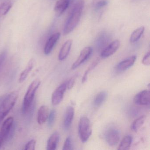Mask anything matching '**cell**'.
I'll use <instances>...</instances> for the list:
<instances>
[{"label":"cell","instance_id":"44dd1931","mask_svg":"<svg viewBox=\"0 0 150 150\" xmlns=\"http://www.w3.org/2000/svg\"><path fill=\"white\" fill-rule=\"evenodd\" d=\"M144 26H141L133 31L132 33L130 38L131 42L135 43L137 42L144 34Z\"/></svg>","mask_w":150,"mask_h":150},{"label":"cell","instance_id":"f546056e","mask_svg":"<svg viewBox=\"0 0 150 150\" xmlns=\"http://www.w3.org/2000/svg\"><path fill=\"white\" fill-rule=\"evenodd\" d=\"M142 63L143 64L146 66L150 65V53L148 52L144 56L142 60Z\"/></svg>","mask_w":150,"mask_h":150},{"label":"cell","instance_id":"f1b7e54d","mask_svg":"<svg viewBox=\"0 0 150 150\" xmlns=\"http://www.w3.org/2000/svg\"><path fill=\"white\" fill-rule=\"evenodd\" d=\"M36 141L33 139L30 140L25 145L24 150H34L35 148Z\"/></svg>","mask_w":150,"mask_h":150},{"label":"cell","instance_id":"5b68a950","mask_svg":"<svg viewBox=\"0 0 150 150\" xmlns=\"http://www.w3.org/2000/svg\"><path fill=\"white\" fill-rule=\"evenodd\" d=\"M13 124V117H12L7 118L2 124L0 129V148L10 136Z\"/></svg>","mask_w":150,"mask_h":150},{"label":"cell","instance_id":"603a6c76","mask_svg":"<svg viewBox=\"0 0 150 150\" xmlns=\"http://www.w3.org/2000/svg\"><path fill=\"white\" fill-rule=\"evenodd\" d=\"M132 142V137L130 135L125 136L122 139L118 147L119 150H126L129 149Z\"/></svg>","mask_w":150,"mask_h":150},{"label":"cell","instance_id":"4316f807","mask_svg":"<svg viewBox=\"0 0 150 150\" xmlns=\"http://www.w3.org/2000/svg\"><path fill=\"white\" fill-rule=\"evenodd\" d=\"M108 0H100L95 4V9L96 10H100L101 8H103L108 4Z\"/></svg>","mask_w":150,"mask_h":150},{"label":"cell","instance_id":"7c38bea8","mask_svg":"<svg viewBox=\"0 0 150 150\" xmlns=\"http://www.w3.org/2000/svg\"><path fill=\"white\" fill-rule=\"evenodd\" d=\"M137 59L136 56H132L120 62L117 66V69L119 71H123L131 67Z\"/></svg>","mask_w":150,"mask_h":150},{"label":"cell","instance_id":"1f68e13d","mask_svg":"<svg viewBox=\"0 0 150 150\" xmlns=\"http://www.w3.org/2000/svg\"><path fill=\"white\" fill-rule=\"evenodd\" d=\"M75 77H72L69 80V81L67 82V88L68 89H71L73 87L75 83Z\"/></svg>","mask_w":150,"mask_h":150},{"label":"cell","instance_id":"2e32d148","mask_svg":"<svg viewBox=\"0 0 150 150\" xmlns=\"http://www.w3.org/2000/svg\"><path fill=\"white\" fill-rule=\"evenodd\" d=\"M72 44V40H69L67 41L61 47L59 54L58 59L60 61L64 60L68 55L71 50V45Z\"/></svg>","mask_w":150,"mask_h":150},{"label":"cell","instance_id":"4fadbf2b","mask_svg":"<svg viewBox=\"0 0 150 150\" xmlns=\"http://www.w3.org/2000/svg\"><path fill=\"white\" fill-rule=\"evenodd\" d=\"M74 115V109L72 106H68L66 110L64 119V127L68 129L71 127Z\"/></svg>","mask_w":150,"mask_h":150},{"label":"cell","instance_id":"d6986e66","mask_svg":"<svg viewBox=\"0 0 150 150\" xmlns=\"http://www.w3.org/2000/svg\"><path fill=\"white\" fill-rule=\"evenodd\" d=\"M34 64H35V60L33 59H31L28 63L25 69L23 70V71L21 73V75H20L19 79V81L20 83L23 82L26 79L30 73L33 69Z\"/></svg>","mask_w":150,"mask_h":150},{"label":"cell","instance_id":"4dcf8cb0","mask_svg":"<svg viewBox=\"0 0 150 150\" xmlns=\"http://www.w3.org/2000/svg\"><path fill=\"white\" fill-rule=\"evenodd\" d=\"M7 57L6 51H3L0 54V70H1Z\"/></svg>","mask_w":150,"mask_h":150},{"label":"cell","instance_id":"6da1fadb","mask_svg":"<svg viewBox=\"0 0 150 150\" xmlns=\"http://www.w3.org/2000/svg\"><path fill=\"white\" fill-rule=\"evenodd\" d=\"M85 6L84 0H78L70 12L64 28L63 33L67 35L71 32L79 24Z\"/></svg>","mask_w":150,"mask_h":150},{"label":"cell","instance_id":"52a82bcc","mask_svg":"<svg viewBox=\"0 0 150 150\" xmlns=\"http://www.w3.org/2000/svg\"><path fill=\"white\" fill-rule=\"evenodd\" d=\"M93 51V48L90 46L84 48L81 52L77 60L72 66L71 69L72 70H75L85 61H86L92 55Z\"/></svg>","mask_w":150,"mask_h":150},{"label":"cell","instance_id":"3957f363","mask_svg":"<svg viewBox=\"0 0 150 150\" xmlns=\"http://www.w3.org/2000/svg\"><path fill=\"white\" fill-rule=\"evenodd\" d=\"M41 84L39 79H36L31 82L28 88L23 99L22 106V112L23 114L28 113L32 104L37 90Z\"/></svg>","mask_w":150,"mask_h":150},{"label":"cell","instance_id":"8fae6325","mask_svg":"<svg viewBox=\"0 0 150 150\" xmlns=\"http://www.w3.org/2000/svg\"><path fill=\"white\" fill-rule=\"evenodd\" d=\"M60 37V33H56L49 38L45 46L44 53L45 55H49L51 52Z\"/></svg>","mask_w":150,"mask_h":150},{"label":"cell","instance_id":"9c48e42d","mask_svg":"<svg viewBox=\"0 0 150 150\" xmlns=\"http://www.w3.org/2000/svg\"><path fill=\"white\" fill-rule=\"evenodd\" d=\"M134 103L137 105H149L150 92L149 90H144L137 94L134 98Z\"/></svg>","mask_w":150,"mask_h":150},{"label":"cell","instance_id":"8992f818","mask_svg":"<svg viewBox=\"0 0 150 150\" xmlns=\"http://www.w3.org/2000/svg\"><path fill=\"white\" fill-rule=\"evenodd\" d=\"M67 82L65 81L62 83L53 92L52 96V103L53 105H58L62 101L67 88Z\"/></svg>","mask_w":150,"mask_h":150},{"label":"cell","instance_id":"d4e9b609","mask_svg":"<svg viewBox=\"0 0 150 150\" xmlns=\"http://www.w3.org/2000/svg\"><path fill=\"white\" fill-rule=\"evenodd\" d=\"M99 62V59H96V60H95V61L91 64V65H90V66L88 68L86 71L85 72L83 77H82V83H85V82L86 81L87 79L88 75V73L90 72V71H92L93 69L94 68L97 66Z\"/></svg>","mask_w":150,"mask_h":150},{"label":"cell","instance_id":"30bf717a","mask_svg":"<svg viewBox=\"0 0 150 150\" xmlns=\"http://www.w3.org/2000/svg\"><path fill=\"white\" fill-rule=\"evenodd\" d=\"M120 46V41L118 40H115L103 50L100 54L101 57L107 58L110 57L117 50Z\"/></svg>","mask_w":150,"mask_h":150},{"label":"cell","instance_id":"5bb4252c","mask_svg":"<svg viewBox=\"0 0 150 150\" xmlns=\"http://www.w3.org/2000/svg\"><path fill=\"white\" fill-rule=\"evenodd\" d=\"M71 0H58L54 7L56 15L60 16L67 9L70 4Z\"/></svg>","mask_w":150,"mask_h":150},{"label":"cell","instance_id":"7402d4cb","mask_svg":"<svg viewBox=\"0 0 150 150\" xmlns=\"http://www.w3.org/2000/svg\"><path fill=\"white\" fill-rule=\"evenodd\" d=\"M146 116L142 115L133 121L131 125V129L133 131L137 132L144 123Z\"/></svg>","mask_w":150,"mask_h":150},{"label":"cell","instance_id":"9a60e30c","mask_svg":"<svg viewBox=\"0 0 150 150\" xmlns=\"http://www.w3.org/2000/svg\"><path fill=\"white\" fill-rule=\"evenodd\" d=\"M49 109L47 106L42 105L41 106L38 112L37 121L39 125L43 124L47 121L49 117Z\"/></svg>","mask_w":150,"mask_h":150},{"label":"cell","instance_id":"7a4b0ae2","mask_svg":"<svg viewBox=\"0 0 150 150\" xmlns=\"http://www.w3.org/2000/svg\"><path fill=\"white\" fill-rule=\"evenodd\" d=\"M18 95L17 91L11 92L1 102L0 104V124L15 105Z\"/></svg>","mask_w":150,"mask_h":150},{"label":"cell","instance_id":"484cf974","mask_svg":"<svg viewBox=\"0 0 150 150\" xmlns=\"http://www.w3.org/2000/svg\"><path fill=\"white\" fill-rule=\"evenodd\" d=\"M56 116V111L55 110H52L49 114L48 117V123L49 127H52L53 126L55 122Z\"/></svg>","mask_w":150,"mask_h":150},{"label":"cell","instance_id":"ba28073f","mask_svg":"<svg viewBox=\"0 0 150 150\" xmlns=\"http://www.w3.org/2000/svg\"><path fill=\"white\" fill-rule=\"evenodd\" d=\"M105 137L107 143L110 146H115L118 144L120 140V132L117 129L111 128L107 131Z\"/></svg>","mask_w":150,"mask_h":150},{"label":"cell","instance_id":"ffe728a7","mask_svg":"<svg viewBox=\"0 0 150 150\" xmlns=\"http://www.w3.org/2000/svg\"><path fill=\"white\" fill-rule=\"evenodd\" d=\"M108 96V93L106 91H103L100 92L94 100V105L96 108L100 107L106 100Z\"/></svg>","mask_w":150,"mask_h":150},{"label":"cell","instance_id":"ac0fdd59","mask_svg":"<svg viewBox=\"0 0 150 150\" xmlns=\"http://www.w3.org/2000/svg\"><path fill=\"white\" fill-rule=\"evenodd\" d=\"M59 140V135L58 132H54L47 141V150H55L57 149Z\"/></svg>","mask_w":150,"mask_h":150},{"label":"cell","instance_id":"83f0119b","mask_svg":"<svg viewBox=\"0 0 150 150\" xmlns=\"http://www.w3.org/2000/svg\"><path fill=\"white\" fill-rule=\"evenodd\" d=\"M73 149L71 138L69 137L67 138L64 143L63 150H71Z\"/></svg>","mask_w":150,"mask_h":150},{"label":"cell","instance_id":"cb8c5ba5","mask_svg":"<svg viewBox=\"0 0 150 150\" xmlns=\"http://www.w3.org/2000/svg\"><path fill=\"white\" fill-rule=\"evenodd\" d=\"M12 7L11 2H3L0 5V18L6 15Z\"/></svg>","mask_w":150,"mask_h":150},{"label":"cell","instance_id":"277c9868","mask_svg":"<svg viewBox=\"0 0 150 150\" xmlns=\"http://www.w3.org/2000/svg\"><path fill=\"white\" fill-rule=\"evenodd\" d=\"M92 133V128L89 119L87 117H82L79 124V133L81 141L83 143L87 141Z\"/></svg>","mask_w":150,"mask_h":150},{"label":"cell","instance_id":"e0dca14e","mask_svg":"<svg viewBox=\"0 0 150 150\" xmlns=\"http://www.w3.org/2000/svg\"><path fill=\"white\" fill-rule=\"evenodd\" d=\"M110 39V35L108 32L105 31L101 32L96 39V47L99 49L103 48L109 42Z\"/></svg>","mask_w":150,"mask_h":150}]
</instances>
